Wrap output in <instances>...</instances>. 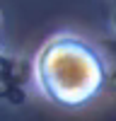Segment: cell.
Segmentation results:
<instances>
[{
  "instance_id": "1",
  "label": "cell",
  "mask_w": 116,
  "mask_h": 121,
  "mask_svg": "<svg viewBox=\"0 0 116 121\" xmlns=\"http://www.w3.org/2000/svg\"><path fill=\"white\" fill-rule=\"evenodd\" d=\"M32 80L36 92L51 104L80 109L104 92L109 65L90 39L75 32H58L36 48Z\"/></svg>"
}]
</instances>
